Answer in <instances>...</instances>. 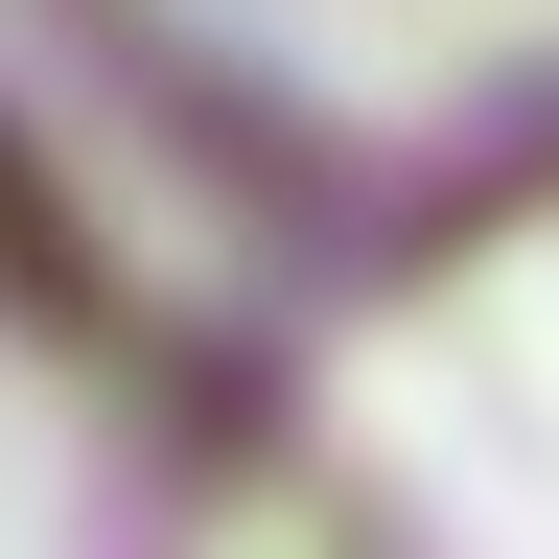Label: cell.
Wrapping results in <instances>:
<instances>
[{"instance_id": "obj_1", "label": "cell", "mask_w": 559, "mask_h": 559, "mask_svg": "<svg viewBox=\"0 0 559 559\" xmlns=\"http://www.w3.org/2000/svg\"><path fill=\"white\" fill-rule=\"evenodd\" d=\"M280 559H559V234L326 419Z\"/></svg>"}]
</instances>
